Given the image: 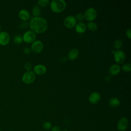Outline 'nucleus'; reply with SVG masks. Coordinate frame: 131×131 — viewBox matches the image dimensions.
Segmentation results:
<instances>
[{
    "label": "nucleus",
    "instance_id": "1",
    "mask_svg": "<svg viewBox=\"0 0 131 131\" xmlns=\"http://www.w3.org/2000/svg\"><path fill=\"white\" fill-rule=\"evenodd\" d=\"M30 28L31 30L35 33H42L48 27V23L47 20L41 17H34L30 21Z\"/></svg>",
    "mask_w": 131,
    "mask_h": 131
},
{
    "label": "nucleus",
    "instance_id": "2",
    "mask_svg": "<svg viewBox=\"0 0 131 131\" xmlns=\"http://www.w3.org/2000/svg\"><path fill=\"white\" fill-rule=\"evenodd\" d=\"M67 6L64 0H52L50 3L51 9L54 12L59 13L65 9Z\"/></svg>",
    "mask_w": 131,
    "mask_h": 131
},
{
    "label": "nucleus",
    "instance_id": "3",
    "mask_svg": "<svg viewBox=\"0 0 131 131\" xmlns=\"http://www.w3.org/2000/svg\"><path fill=\"white\" fill-rule=\"evenodd\" d=\"M36 75L32 71H26L22 76V81L26 84H30L35 80Z\"/></svg>",
    "mask_w": 131,
    "mask_h": 131
},
{
    "label": "nucleus",
    "instance_id": "4",
    "mask_svg": "<svg viewBox=\"0 0 131 131\" xmlns=\"http://www.w3.org/2000/svg\"><path fill=\"white\" fill-rule=\"evenodd\" d=\"M115 61L117 63H122L125 59V54L122 50H114L112 51Z\"/></svg>",
    "mask_w": 131,
    "mask_h": 131
},
{
    "label": "nucleus",
    "instance_id": "5",
    "mask_svg": "<svg viewBox=\"0 0 131 131\" xmlns=\"http://www.w3.org/2000/svg\"><path fill=\"white\" fill-rule=\"evenodd\" d=\"M84 15L85 19H86L89 21H93L96 18L97 15V12L95 8L90 7L86 9L84 13Z\"/></svg>",
    "mask_w": 131,
    "mask_h": 131
},
{
    "label": "nucleus",
    "instance_id": "6",
    "mask_svg": "<svg viewBox=\"0 0 131 131\" xmlns=\"http://www.w3.org/2000/svg\"><path fill=\"white\" fill-rule=\"evenodd\" d=\"M23 36V41L27 43H31L35 40L36 33L32 30H28L26 31Z\"/></svg>",
    "mask_w": 131,
    "mask_h": 131
},
{
    "label": "nucleus",
    "instance_id": "7",
    "mask_svg": "<svg viewBox=\"0 0 131 131\" xmlns=\"http://www.w3.org/2000/svg\"><path fill=\"white\" fill-rule=\"evenodd\" d=\"M43 48V44L42 42L39 40H35L31 45V50L34 53H38L42 51Z\"/></svg>",
    "mask_w": 131,
    "mask_h": 131
},
{
    "label": "nucleus",
    "instance_id": "8",
    "mask_svg": "<svg viewBox=\"0 0 131 131\" xmlns=\"http://www.w3.org/2000/svg\"><path fill=\"white\" fill-rule=\"evenodd\" d=\"M77 20L75 17L73 15L67 16L64 19V25L68 28H72L75 26Z\"/></svg>",
    "mask_w": 131,
    "mask_h": 131
},
{
    "label": "nucleus",
    "instance_id": "9",
    "mask_svg": "<svg viewBox=\"0 0 131 131\" xmlns=\"http://www.w3.org/2000/svg\"><path fill=\"white\" fill-rule=\"evenodd\" d=\"M128 125V119L125 117H122L118 120L117 124V129L120 131H124L127 129Z\"/></svg>",
    "mask_w": 131,
    "mask_h": 131
},
{
    "label": "nucleus",
    "instance_id": "10",
    "mask_svg": "<svg viewBox=\"0 0 131 131\" xmlns=\"http://www.w3.org/2000/svg\"><path fill=\"white\" fill-rule=\"evenodd\" d=\"M10 40V36L6 31L0 32V45L3 46L7 45Z\"/></svg>",
    "mask_w": 131,
    "mask_h": 131
},
{
    "label": "nucleus",
    "instance_id": "11",
    "mask_svg": "<svg viewBox=\"0 0 131 131\" xmlns=\"http://www.w3.org/2000/svg\"><path fill=\"white\" fill-rule=\"evenodd\" d=\"M101 99V96L98 92H94L89 96V100L92 104H96L99 102Z\"/></svg>",
    "mask_w": 131,
    "mask_h": 131
},
{
    "label": "nucleus",
    "instance_id": "12",
    "mask_svg": "<svg viewBox=\"0 0 131 131\" xmlns=\"http://www.w3.org/2000/svg\"><path fill=\"white\" fill-rule=\"evenodd\" d=\"M34 73L37 75H43L47 71V68L43 64H39L36 65L33 68Z\"/></svg>",
    "mask_w": 131,
    "mask_h": 131
},
{
    "label": "nucleus",
    "instance_id": "13",
    "mask_svg": "<svg viewBox=\"0 0 131 131\" xmlns=\"http://www.w3.org/2000/svg\"><path fill=\"white\" fill-rule=\"evenodd\" d=\"M120 67L118 64H114L110 67L108 69V72L111 75H116L120 72Z\"/></svg>",
    "mask_w": 131,
    "mask_h": 131
},
{
    "label": "nucleus",
    "instance_id": "14",
    "mask_svg": "<svg viewBox=\"0 0 131 131\" xmlns=\"http://www.w3.org/2000/svg\"><path fill=\"white\" fill-rule=\"evenodd\" d=\"M86 29V25L83 22H78L75 25V30L79 33H84Z\"/></svg>",
    "mask_w": 131,
    "mask_h": 131
},
{
    "label": "nucleus",
    "instance_id": "15",
    "mask_svg": "<svg viewBox=\"0 0 131 131\" xmlns=\"http://www.w3.org/2000/svg\"><path fill=\"white\" fill-rule=\"evenodd\" d=\"M79 55V51L76 48L72 49L68 54V57L70 60H74L77 58Z\"/></svg>",
    "mask_w": 131,
    "mask_h": 131
},
{
    "label": "nucleus",
    "instance_id": "16",
    "mask_svg": "<svg viewBox=\"0 0 131 131\" xmlns=\"http://www.w3.org/2000/svg\"><path fill=\"white\" fill-rule=\"evenodd\" d=\"M19 17L23 20H27L29 19L30 14L28 10L25 9H21L18 12Z\"/></svg>",
    "mask_w": 131,
    "mask_h": 131
},
{
    "label": "nucleus",
    "instance_id": "17",
    "mask_svg": "<svg viewBox=\"0 0 131 131\" xmlns=\"http://www.w3.org/2000/svg\"><path fill=\"white\" fill-rule=\"evenodd\" d=\"M120 103V100L117 97H112L108 101V104L110 106L112 107H118Z\"/></svg>",
    "mask_w": 131,
    "mask_h": 131
},
{
    "label": "nucleus",
    "instance_id": "18",
    "mask_svg": "<svg viewBox=\"0 0 131 131\" xmlns=\"http://www.w3.org/2000/svg\"><path fill=\"white\" fill-rule=\"evenodd\" d=\"M32 14L34 17H38L41 14V9L38 5H35L32 9Z\"/></svg>",
    "mask_w": 131,
    "mask_h": 131
},
{
    "label": "nucleus",
    "instance_id": "19",
    "mask_svg": "<svg viewBox=\"0 0 131 131\" xmlns=\"http://www.w3.org/2000/svg\"><path fill=\"white\" fill-rule=\"evenodd\" d=\"M86 26L88 27V28L90 30H91V31H95L97 30V29L98 28V26H97V24L93 21H89L87 23Z\"/></svg>",
    "mask_w": 131,
    "mask_h": 131
},
{
    "label": "nucleus",
    "instance_id": "20",
    "mask_svg": "<svg viewBox=\"0 0 131 131\" xmlns=\"http://www.w3.org/2000/svg\"><path fill=\"white\" fill-rule=\"evenodd\" d=\"M13 41L15 44L17 45L21 44L23 41V36L19 34L15 35L13 38Z\"/></svg>",
    "mask_w": 131,
    "mask_h": 131
},
{
    "label": "nucleus",
    "instance_id": "21",
    "mask_svg": "<svg viewBox=\"0 0 131 131\" xmlns=\"http://www.w3.org/2000/svg\"><path fill=\"white\" fill-rule=\"evenodd\" d=\"M123 45V42L121 40L118 39H116L113 43V47L116 50H119L120 49Z\"/></svg>",
    "mask_w": 131,
    "mask_h": 131
},
{
    "label": "nucleus",
    "instance_id": "22",
    "mask_svg": "<svg viewBox=\"0 0 131 131\" xmlns=\"http://www.w3.org/2000/svg\"><path fill=\"white\" fill-rule=\"evenodd\" d=\"M76 20H78L79 22H82L85 19V17L84 13H78L75 16Z\"/></svg>",
    "mask_w": 131,
    "mask_h": 131
},
{
    "label": "nucleus",
    "instance_id": "23",
    "mask_svg": "<svg viewBox=\"0 0 131 131\" xmlns=\"http://www.w3.org/2000/svg\"><path fill=\"white\" fill-rule=\"evenodd\" d=\"M122 70L126 72H129L131 71V64L129 63H124L122 67Z\"/></svg>",
    "mask_w": 131,
    "mask_h": 131
},
{
    "label": "nucleus",
    "instance_id": "24",
    "mask_svg": "<svg viewBox=\"0 0 131 131\" xmlns=\"http://www.w3.org/2000/svg\"><path fill=\"white\" fill-rule=\"evenodd\" d=\"M42 127L46 130H50V129H51L52 126L51 122L49 121H46L45 122L43 123L42 125Z\"/></svg>",
    "mask_w": 131,
    "mask_h": 131
},
{
    "label": "nucleus",
    "instance_id": "25",
    "mask_svg": "<svg viewBox=\"0 0 131 131\" xmlns=\"http://www.w3.org/2000/svg\"><path fill=\"white\" fill-rule=\"evenodd\" d=\"M50 2L49 0H39L38 1V4L41 7H45L49 4Z\"/></svg>",
    "mask_w": 131,
    "mask_h": 131
},
{
    "label": "nucleus",
    "instance_id": "26",
    "mask_svg": "<svg viewBox=\"0 0 131 131\" xmlns=\"http://www.w3.org/2000/svg\"><path fill=\"white\" fill-rule=\"evenodd\" d=\"M24 68L27 71H30L32 68V64L30 62H26L24 64Z\"/></svg>",
    "mask_w": 131,
    "mask_h": 131
},
{
    "label": "nucleus",
    "instance_id": "27",
    "mask_svg": "<svg viewBox=\"0 0 131 131\" xmlns=\"http://www.w3.org/2000/svg\"><path fill=\"white\" fill-rule=\"evenodd\" d=\"M31 50L29 47H25L23 50V52L25 54H29L31 53Z\"/></svg>",
    "mask_w": 131,
    "mask_h": 131
},
{
    "label": "nucleus",
    "instance_id": "28",
    "mask_svg": "<svg viewBox=\"0 0 131 131\" xmlns=\"http://www.w3.org/2000/svg\"><path fill=\"white\" fill-rule=\"evenodd\" d=\"M126 35L127 36V37L128 38H131V31H130V28H128L126 31Z\"/></svg>",
    "mask_w": 131,
    "mask_h": 131
},
{
    "label": "nucleus",
    "instance_id": "29",
    "mask_svg": "<svg viewBox=\"0 0 131 131\" xmlns=\"http://www.w3.org/2000/svg\"><path fill=\"white\" fill-rule=\"evenodd\" d=\"M51 131H61V129L58 126H54L52 127Z\"/></svg>",
    "mask_w": 131,
    "mask_h": 131
},
{
    "label": "nucleus",
    "instance_id": "30",
    "mask_svg": "<svg viewBox=\"0 0 131 131\" xmlns=\"http://www.w3.org/2000/svg\"><path fill=\"white\" fill-rule=\"evenodd\" d=\"M110 79H111V78H110V77L109 76L107 75V76H106L105 77V81H108Z\"/></svg>",
    "mask_w": 131,
    "mask_h": 131
},
{
    "label": "nucleus",
    "instance_id": "31",
    "mask_svg": "<svg viewBox=\"0 0 131 131\" xmlns=\"http://www.w3.org/2000/svg\"><path fill=\"white\" fill-rule=\"evenodd\" d=\"M1 25H0V30H1Z\"/></svg>",
    "mask_w": 131,
    "mask_h": 131
},
{
    "label": "nucleus",
    "instance_id": "32",
    "mask_svg": "<svg viewBox=\"0 0 131 131\" xmlns=\"http://www.w3.org/2000/svg\"><path fill=\"white\" fill-rule=\"evenodd\" d=\"M0 131H1V128H0Z\"/></svg>",
    "mask_w": 131,
    "mask_h": 131
}]
</instances>
